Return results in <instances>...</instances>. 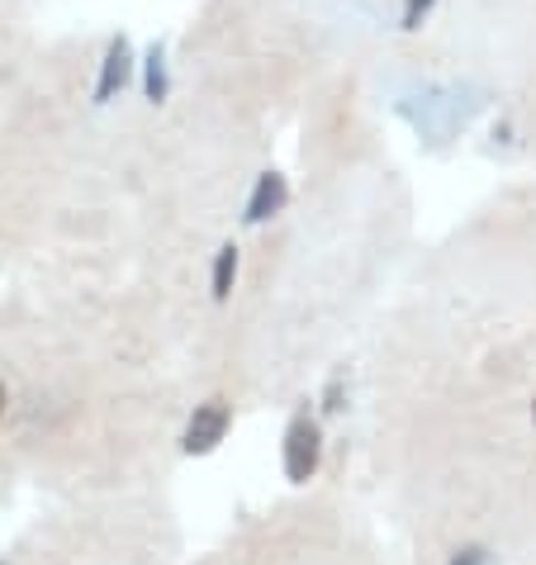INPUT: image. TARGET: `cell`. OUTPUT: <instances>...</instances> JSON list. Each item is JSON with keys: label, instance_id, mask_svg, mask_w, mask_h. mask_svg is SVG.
<instances>
[{"label": "cell", "instance_id": "2", "mask_svg": "<svg viewBox=\"0 0 536 565\" xmlns=\"http://www.w3.org/2000/svg\"><path fill=\"white\" fill-rule=\"evenodd\" d=\"M228 428H233V404L224 395H210L204 404H195L191 423H185L181 451L185 457H210V451H218V443L228 437Z\"/></svg>", "mask_w": 536, "mask_h": 565}, {"label": "cell", "instance_id": "9", "mask_svg": "<svg viewBox=\"0 0 536 565\" xmlns=\"http://www.w3.org/2000/svg\"><path fill=\"white\" fill-rule=\"evenodd\" d=\"M323 409H328V414H337V409H342V381L328 385V404H323Z\"/></svg>", "mask_w": 536, "mask_h": 565}, {"label": "cell", "instance_id": "10", "mask_svg": "<svg viewBox=\"0 0 536 565\" xmlns=\"http://www.w3.org/2000/svg\"><path fill=\"white\" fill-rule=\"evenodd\" d=\"M6 404H10V390H6V381H0V418H6Z\"/></svg>", "mask_w": 536, "mask_h": 565}, {"label": "cell", "instance_id": "4", "mask_svg": "<svg viewBox=\"0 0 536 565\" xmlns=\"http://www.w3.org/2000/svg\"><path fill=\"white\" fill-rule=\"evenodd\" d=\"M286 205H290V181L271 167V171H261V177L251 181V195L243 205V224H266V218H276Z\"/></svg>", "mask_w": 536, "mask_h": 565}, {"label": "cell", "instance_id": "5", "mask_svg": "<svg viewBox=\"0 0 536 565\" xmlns=\"http://www.w3.org/2000/svg\"><path fill=\"white\" fill-rule=\"evenodd\" d=\"M138 86H143L148 105H167L171 96V72H167V43L152 39L143 49V62H138Z\"/></svg>", "mask_w": 536, "mask_h": 565}, {"label": "cell", "instance_id": "8", "mask_svg": "<svg viewBox=\"0 0 536 565\" xmlns=\"http://www.w3.org/2000/svg\"><path fill=\"white\" fill-rule=\"evenodd\" d=\"M494 561V552H489V546H461V552H455L447 565H489Z\"/></svg>", "mask_w": 536, "mask_h": 565}, {"label": "cell", "instance_id": "12", "mask_svg": "<svg viewBox=\"0 0 536 565\" xmlns=\"http://www.w3.org/2000/svg\"><path fill=\"white\" fill-rule=\"evenodd\" d=\"M0 565H6V561H0Z\"/></svg>", "mask_w": 536, "mask_h": 565}, {"label": "cell", "instance_id": "11", "mask_svg": "<svg viewBox=\"0 0 536 565\" xmlns=\"http://www.w3.org/2000/svg\"><path fill=\"white\" fill-rule=\"evenodd\" d=\"M532 423H536V399H532Z\"/></svg>", "mask_w": 536, "mask_h": 565}, {"label": "cell", "instance_id": "6", "mask_svg": "<svg viewBox=\"0 0 536 565\" xmlns=\"http://www.w3.org/2000/svg\"><path fill=\"white\" fill-rule=\"evenodd\" d=\"M233 286H238V247L224 243L214 253V266H210V295H214V305H228L233 300Z\"/></svg>", "mask_w": 536, "mask_h": 565}, {"label": "cell", "instance_id": "3", "mask_svg": "<svg viewBox=\"0 0 536 565\" xmlns=\"http://www.w3.org/2000/svg\"><path fill=\"white\" fill-rule=\"evenodd\" d=\"M133 72H138V57H133V43L115 34L105 43V57H100V72H96V90H90V100L96 105H109V100H119V90L133 82Z\"/></svg>", "mask_w": 536, "mask_h": 565}, {"label": "cell", "instance_id": "7", "mask_svg": "<svg viewBox=\"0 0 536 565\" xmlns=\"http://www.w3.org/2000/svg\"><path fill=\"white\" fill-rule=\"evenodd\" d=\"M437 10V0H404V10H399V29L404 34H418L422 24H428V14Z\"/></svg>", "mask_w": 536, "mask_h": 565}, {"label": "cell", "instance_id": "1", "mask_svg": "<svg viewBox=\"0 0 536 565\" xmlns=\"http://www.w3.org/2000/svg\"><path fill=\"white\" fill-rule=\"evenodd\" d=\"M319 461H323V428H319V418L299 414L286 428V443H280V466H286V480L290 484H309L313 476H319Z\"/></svg>", "mask_w": 536, "mask_h": 565}]
</instances>
